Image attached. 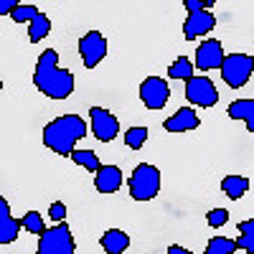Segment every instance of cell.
Masks as SVG:
<instances>
[{"label": "cell", "mask_w": 254, "mask_h": 254, "mask_svg": "<svg viewBox=\"0 0 254 254\" xmlns=\"http://www.w3.org/2000/svg\"><path fill=\"white\" fill-rule=\"evenodd\" d=\"M33 84L41 94H46L51 99H66V97H71V92L76 87V79L69 69L59 66L56 49H46L36 61Z\"/></svg>", "instance_id": "1"}, {"label": "cell", "mask_w": 254, "mask_h": 254, "mask_svg": "<svg viewBox=\"0 0 254 254\" xmlns=\"http://www.w3.org/2000/svg\"><path fill=\"white\" fill-rule=\"evenodd\" d=\"M81 137H87V122L79 115L56 117L44 127V145L56 155H71V150H76V142Z\"/></svg>", "instance_id": "2"}, {"label": "cell", "mask_w": 254, "mask_h": 254, "mask_svg": "<svg viewBox=\"0 0 254 254\" xmlns=\"http://www.w3.org/2000/svg\"><path fill=\"white\" fill-rule=\"evenodd\" d=\"M36 254H76V242L66 221L54 224L38 237V252Z\"/></svg>", "instance_id": "3"}, {"label": "cell", "mask_w": 254, "mask_h": 254, "mask_svg": "<svg viewBox=\"0 0 254 254\" xmlns=\"http://www.w3.org/2000/svg\"><path fill=\"white\" fill-rule=\"evenodd\" d=\"M160 190V171L150 163H140L130 176V196L135 201H150Z\"/></svg>", "instance_id": "4"}, {"label": "cell", "mask_w": 254, "mask_h": 254, "mask_svg": "<svg viewBox=\"0 0 254 254\" xmlns=\"http://www.w3.org/2000/svg\"><path fill=\"white\" fill-rule=\"evenodd\" d=\"M219 71H221V79L226 81V87L239 89L252 76V56L249 54H226Z\"/></svg>", "instance_id": "5"}, {"label": "cell", "mask_w": 254, "mask_h": 254, "mask_svg": "<svg viewBox=\"0 0 254 254\" xmlns=\"http://www.w3.org/2000/svg\"><path fill=\"white\" fill-rule=\"evenodd\" d=\"M186 99L190 104H196V107L208 110L219 102V92H216L214 81H211L208 76H190L186 81Z\"/></svg>", "instance_id": "6"}, {"label": "cell", "mask_w": 254, "mask_h": 254, "mask_svg": "<svg viewBox=\"0 0 254 254\" xmlns=\"http://www.w3.org/2000/svg\"><path fill=\"white\" fill-rule=\"evenodd\" d=\"M168 97H171V87L160 76H147L140 84V102L147 110H163L168 104Z\"/></svg>", "instance_id": "7"}, {"label": "cell", "mask_w": 254, "mask_h": 254, "mask_svg": "<svg viewBox=\"0 0 254 254\" xmlns=\"http://www.w3.org/2000/svg\"><path fill=\"white\" fill-rule=\"evenodd\" d=\"M79 56L87 69H94L97 64L107 56V38L99 31H89L87 36L79 38Z\"/></svg>", "instance_id": "8"}, {"label": "cell", "mask_w": 254, "mask_h": 254, "mask_svg": "<svg viewBox=\"0 0 254 254\" xmlns=\"http://www.w3.org/2000/svg\"><path fill=\"white\" fill-rule=\"evenodd\" d=\"M224 46H221V41L219 38H206L198 44L196 49V59H193V69L198 71H214L221 66V61H224Z\"/></svg>", "instance_id": "9"}, {"label": "cell", "mask_w": 254, "mask_h": 254, "mask_svg": "<svg viewBox=\"0 0 254 254\" xmlns=\"http://www.w3.org/2000/svg\"><path fill=\"white\" fill-rule=\"evenodd\" d=\"M89 122H92L94 137L102 140V142L115 140L117 132H120V120H117L110 110H104V107H92V110H89Z\"/></svg>", "instance_id": "10"}, {"label": "cell", "mask_w": 254, "mask_h": 254, "mask_svg": "<svg viewBox=\"0 0 254 254\" xmlns=\"http://www.w3.org/2000/svg\"><path fill=\"white\" fill-rule=\"evenodd\" d=\"M214 28H216V15L211 10H196V13H188L183 23V36L188 41H196L198 36H206Z\"/></svg>", "instance_id": "11"}, {"label": "cell", "mask_w": 254, "mask_h": 254, "mask_svg": "<svg viewBox=\"0 0 254 254\" xmlns=\"http://www.w3.org/2000/svg\"><path fill=\"white\" fill-rule=\"evenodd\" d=\"M198 125H201V120H198L193 107H181V110H176L171 117L165 120L163 127L168 132H190V130H196Z\"/></svg>", "instance_id": "12"}, {"label": "cell", "mask_w": 254, "mask_h": 254, "mask_svg": "<svg viewBox=\"0 0 254 254\" xmlns=\"http://www.w3.org/2000/svg\"><path fill=\"white\" fill-rule=\"evenodd\" d=\"M94 186L99 193H117L122 186V171L117 165H99L94 173Z\"/></svg>", "instance_id": "13"}, {"label": "cell", "mask_w": 254, "mask_h": 254, "mask_svg": "<svg viewBox=\"0 0 254 254\" xmlns=\"http://www.w3.org/2000/svg\"><path fill=\"white\" fill-rule=\"evenodd\" d=\"M18 231H20V221L13 219L8 201L0 196V247L15 242V239H18Z\"/></svg>", "instance_id": "14"}, {"label": "cell", "mask_w": 254, "mask_h": 254, "mask_svg": "<svg viewBox=\"0 0 254 254\" xmlns=\"http://www.w3.org/2000/svg\"><path fill=\"white\" fill-rule=\"evenodd\" d=\"M99 244L107 254H122V252H127V247H130V237H127L122 229H107L102 234Z\"/></svg>", "instance_id": "15"}, {"label": "cell", "mask_w": 254, "mask_h": 254, "mask_svg": "<svg viewBox=\"0 0 254 254\" xmlns=\"http://www.w3.org/2000/svg\"><path fill=\"white\" fill-rule=\"evenodd\" d=\"M229 117L242 120L247 125V130L254 132V99H237L229 104Z\"/></svg>", "instance_id": "16"}, {"label": "cell", "mask_w": 254, "mask_h": 254, "mask_svg": "<svg viewBox=\"0 0 254 254\" xmlns=\"http://www.w3.org/2000/svg\"><path fill=\"white\" fill-rule=\"evenodd\" d=\"M221 190H224L229 198L239 201L247 190H249V178H244V176H226V178L221 181Z\"/></svg>", "instance_id": "17"}, {"label": "cell", "mask_w": 254, "mask_h": 254, "mask_svg": "<svg viewBox=\"0 0 254 254\" xmlns=\"http://www.w3.org/2000/svg\"><path fill=\"white\" fill-rule=\"evenodd\" d=\"M49 33H51V20H49V15L38 13L31 23H28V41H31V44H38V41H44Z\"/></svg>", "instance_id": "18"}, {"label": "cell", "mask_w": 254, "mask_h": 254, "mask_svg": "<svg viewBox=\"0 0 254 254\" xmlns=\"http://www.w3.org/2000/svg\"><path fill=\"white\" fill-rule=\"evenodd\" d=\"M237 249H244L247 254H254V221L244 219L239 224V239H234Z\"/></svg>", "instance_id": "19"}, {"label": "cell", "mask_w": 254, "mask_h": 254, "mask_svg": "<svg viewBox=\"0 0 254 254\" xmlns=\"http://www.w3.org/2000/svg\"><path fill=\"white\" fill-rule=\"evenodd\" d=\"M69 158H71L76 165H81L84 171H89V173H97V171H99V165H102L94 150H71Z\"/></svg>", "instance_id": "20"}, {"label": "cell", "mask_w": 254, "mask_h": 254, "mask_svg": "<svg viewBox=\"0 0 254 254\" xmlns=\"http://www.w3.org/2000/svg\"><path fill=\"white\" fill-rule=\"evenodd\" d=\"M168 76H171V79H181V81H188L190 76H193V61L186 59V56H178V59L171 64V69H168Z\"/></svg>", "instance_id": "21"}, {"label": "cell", "mask_w": 254, "mask_h": 254, "mask_svg": "<svg viewBox=\"0 0 254 254\" xmlns=\"http://www.w3.org/2000/svg\"><path fill=\"white\" fill-rule=\"evenodd\" d=\"M20 229H26L28 234H33V237H41L46 231V224H44V219H41L38 211H26L23 219H20Z\"/></svg>", "instance_id": "22"}, {"label": "cell", "mask_w": 254, "mask_h": 254, "mask_svg": "<svg viewBox=\"0 0 254 254\" xmlns=\"http://www.w3.org/2000/svg\"><path fill=\"white\" fill-rule=\"evenodd\" d=\"M237 252V244L234 239H226V237H214V239H208L203 254H234Z\"/></svg>", "instance_id": "23"}, {"label": "cell", "mask_w": 254, "mask_h": 254, "mask_svg": "<svg viewBox=\"0 0 254 254\" xmlns=\"http://www.w3.org/2000/svg\"><path fill=\"white\" fill-rule=\"evenodd\" d=\"M147 140V127H130V130L125 132V145L130 147V150H140Z\"/></svg>", "instance_id": "24"}, {"label": "cell", "mask_w": 254, "mask_h": 254, "mask_svg": "<svg viewBox=\"0 0 254 254\" xmlns=\"http://www.w3.org/2000/svg\"><path fill=\"white\" fill-rule=\"evenodd\" d=\"M38 13H41V10H38L36 5H28V3H18V5L13 8L10 18L15 20V23H31V20H33Z\"/></svg>", "instance_id": "25"}, {"label": "cell", "mask_w": 254, "mask_h": 254, "mask_svg": "<svg viewBox=\"0 0 254 254\" xmlns=\"http://www.w3.org/2000/svg\"><path fill=\"white\" fill-rule=\"evenodd\" d=\"M206 221H208V226L219 229V226H224L229 221V211L226 208H211L208 214H206Z\"/></svg>", "instance_id": "26"}, {"label": "cell", "mask_w": 254, "mask_h": 254, "mask_svg": "<svg viewBox=\"0 0 254 254\" xmlns=\"http://www.w3.org/2000/svg\"><path fill=\"white\" fill-rule=\"evenodd\" d=\"M49 216L54 219V224H61L64 219H66V206H64L61 201L51 203V208H49Z\"/></svg>", "instance_id": "27"}, {"label": "cell", "mask_w": 254, "mask_h": 254, "mask_svg": "<svg viewBox=\"0 0 254 254\" xmlns=\"http://www.w3.org/2000/svg\"><path fill=\"white\" fill-rule=\"evenodd\" d=\"M186 10L188 13H196V10H208L211 5H214V0H186Z\"/></svg>", "instance_id": "28"}, {"label": "cell", "mask_w": 254, "mask_h": 254, "mask_svg": "<svg viewBox=\"0 0 254 254\" xmlns=\"http://www.w3.org/2000/svg\"><path fill=\"white\" fill-rule=\"evenodd\" d=\"M15 5H18V0H0V15H10Z\"/></svg>", "instance_id": "29"}, {"label": "cell", "mask_w": 254, "mask_h": 254, "mask_svg": "<svg viewBox=\"0 0 254 254\" xmlns=\"http://www.w3.org/2000/svg\"><path fill=\"white\" fill-rule=\"evenodd\" d=\"M165 254H193L190 249H186V247H178V244H173V247H168V252Z\"/></svg>", "instance_id": "30"}, {"label": "cell", "mask_w": 254, "mask_h": 254, "mask_svg": "<svg viewBox=\"0 0 254 254\" xmlns=\"http://www.w3.org/2000/svg\"><path fill=\"white\" fill-rule=\"evenodd\" d=\"M0 89H3V79H0Z\"/></svg>", "instance_id": "31"}]
</instances>
